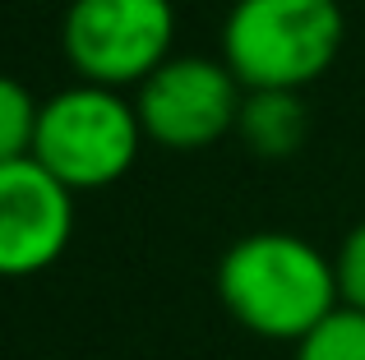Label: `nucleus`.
I'll return each instance as SVG.
<instances>
[{"label": "nucleus", "mask_w": 365, "mask_h": 360, "mask_svg": "<svg viewBox=\"0 0 365 360\" xmlns=\"http://www.w3.org/2000/svg\"><path fill=\"white\" fill-rule=\"evenodd\" d=\"M217 296L236 324L268 342H301L342 305L333 259L292 231L236 240L217 263Z\"/></svg>", "instance_id": "f257e3e1"}, {"label": "nucleus", "mask_w": 365, "mask_h": 360, "mask_svg": "<svg viewBox=\"0 0 365 360\" xmlns=\"http://www.w3.org/2000/svg\"><path fill=\"white\" fill-rule=\"evenodd\" d=\"M74 235V189L37 157L0 162V277L46 272Z\"/></svg>", "instance_id": "423d86ee"}, {"label": "nucleus", "mask_w": 365, "mask_h": 360, "mask_svg": "<svg viewBox=\"0 0 365 360\" xmlns=\"http://www.w3.org/2000/svg\"><path fill=\"white\" fill-rule=\"evenodd\" d=\"M333 268H338V296H342V305L365 309V222L347 231V240H342Z\"/></svg>", "instance_id": "9d476101"}, {"label": "nucleus", "mask_w": 365, "mask_h": 360, "mask_svg": "<svg viewBox=\"0 0 365 360\" xmlns=\"http://www.w3.org/2000/svg\"><path fill=\"white\" fill-rule=\"evenodd\" d=\"M37 116H42V102H37L19 79L0 74V162L33 157Z\"/></svg>", "instance_id": "1a4fd4ad"}, {"label": "nucleus", "mask_w": 365, "mask_h": 360, "mask_svg": "<svg viewBox=\"0 0 365 360\" xmlns=\"http://www.w3.org/2000/svg\"><path fill=\"white\" fill-rule=\"evenodd\" d=\"M171 0H70L61 18V51L83 83L139 88L171 60Z\"/></svg>", "instance_id": "20e7f679"}, {"label": "nucleus", "mask_w": 365, "mask_h": 360, "mask_svg": "<svg viewBox=\"0 0 365 360\" xmlns=\"http://www.w3.org/2000/svg\"><path fill=\"white\" fill-rule=\"evenodd\" d=\"M245 88L227 60H208V55H171L167 65L139 83V111L143 139L171 153H199V148L217 144L227 129L241 120Z\"/></svg>", "instance_id": "39448f33"}, {"label": "nucleus", "mask_w": 365, "mask_h": 360, "mask_svg": "<svg viewBox=\"0 0 365 360\" xmlns=\"http://www.w3.org/2000/svg\"><path fill=\"white\" fill-rule=\"evenodd\" d=\"M296 360H365V309L338 305L314 333L296 342Z\"/></svg>", "instance_id": "6e6552de"}, {"label": "nucleus", "mask_w": 365, "mask_h": 360, "mask_svg": "<svg viewBox=\"0 0 365 360\" xmlns=\"http://www.w3.org/2000/svg\"><path fill=\"white\" fill-rule=\"evenodd\" d=\"M241 139L250 153L259 157H287L301 148L305 139V107L296 102V92L282 88H255L241 102V120H236Z\"/></svg>", "instance_id": "0eeeda50"}, {"label": "nucleus", "mask_w": 365, "mask_h": 360, "mask_svg": "<svg viewBox=\"0 0 365 360\" xmlns=\"http://www.w3.org/2000/svg\"><path fill=\"white\" fill-rule=\"evenodd\" d=\"M139 144H143V125L134 102H125L120 88L79 79L74 88H61L42 102L33 157L65 189L88 194V189L116 185L134 166Z\"/></svg>", "instance_id": "7ed1b4c3"}, {"label": "nucleus", "mask_w": 365, "mask_h": 360, "mask_svg": "<svg viewBox=\"0 0 365 360\" xmlns=\"http://www.w3.org/2000/svg\"><path fill=\"white\" fill-rule=\"evenodd\" d=\"M338 0H236L222 23V60L245 92H301L342 51Z\"/></svg>", "instance_id": "f03ea898"}]
</instances>
